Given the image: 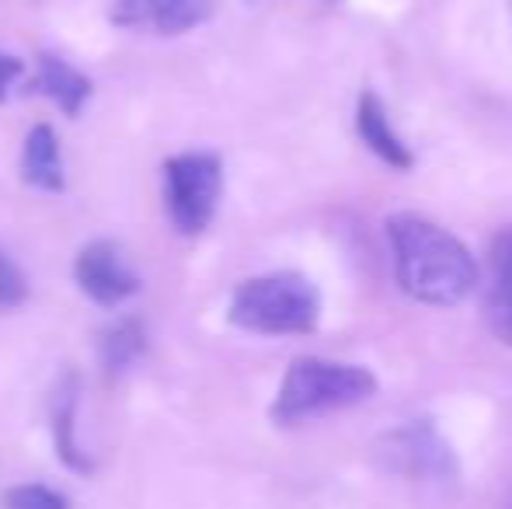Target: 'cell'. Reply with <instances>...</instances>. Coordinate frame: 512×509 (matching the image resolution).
<instances>
[{"label": "cell", "mask_w": 512, "mask_h": 509, "mask_svg": "<svg viewBox=\"0 0 512 509\" xmlns=\"http://www.w3.org/2000/svg\"><path fill=\"white\" fill-rule=\"evenodd\" d=\"M387 241L394 255V276L418 304L453 307L478 286L481 269L464 241L418 213H394L387 220Z\"/></svg>", "instance_id": "obj_1"}, {"label": "cell", "mask_w": 512, "mask_h": 509, "mask_svg": "<svg viewBox=\"0 0 512 509\" xmlns=\"http://www.w3.org/2000/svg\"><path fill=\"white\" fill-rule=\"evenodd\" d=\"M227 318L251 335H307L321 318V297L300 272H265L234 286Z\"/></svg>", "instance_id": "obj_2"}, {"label": "cell", "mask_w": 512, "mask_h": 509, "mask_svg": "<svg viewBox=\"0 0 512 509\" xmlns=\"http://www.w3.org/2000/svg\"><path fill=\"white\" fill-rule=\"evenodd\" d=\"M373 391H377V377L366 367L300 356L286 370L269 415L276 426H297V422L317 419V415L359 405Z\"/></svg>", "instance_id": "obj_3"}, {"label": "cell", "mask_w": 512, "mask_h": 509, "mask_svg": "<svg viewBox=\"0 0 512 509\" xmlns=\"http://www.w3.org/2000/svg\"><path fill=\"white\" fill-rule=\"evenodd\" d=\"M164 213L182 238H199L213 224L223 196V161L213 150H185L164 161Z\"/></svg>", "instance_id": "obj_4"}, {"label": "cell", "mask_w": 512, "mask_h": 509, "mask_svg": "<svg viewBox=\"0 0 512 509\" xmlns=\"http://www.w3.org/2000/svg\"><path fill=\"white\" fill-rule=\"evenodd\" d=\"M74 283L98 307H119L143 290V279L122 258V248L108 238L88 241L74 258Z\"/></svg>", "instance_id": "obj_5"}, {"label": "cell", "mask_w": 512, "mask_h": 509, "mask_svg": "<svg viewBox=\"0 0 512 509\" xmlns=\"http://www.w3.org/2000/svg\"><path fill=\"white\" fill-rule=\"evenodd\" d=\"M77 408H81V374L67 370L60 377V384L53 387V401H49L53 450L56 461L74 471V475H95V457H88V450H81V443H77Z\"/></svg>", "instance_id": "obj_6"}, {"label": "cell", "mask_w": 512, "mask_h": 509, "mask_svg": "<svg viewBox=\"0 0 512 509\" xmlns=\"http://www.w3.org/2000/svg\"><path fill=\"white\" fill-rule=\"evenodd\" d=\"M28 91L32 95H42L56 105L67 119H77L84 112V105L95 95V84H91L88 74H81L77 67H70L63 56L56 53H39L35 60V74L28 81Z\"/></svg>", "instance_id": "obj_7"}, {"label": "cell", "mask_w": 512, "mask_h": 509, "mask_svg": "<svg viewBox=\"0 0 512 509\" xmlns=\"http://www.w3.org/2000/svg\"><path fill=\"white\" fill-rule=\"evenodd\" d=\"M21 182L28 189H39V192H56L67 189V171H63V154H60V136L49 123H35L28 129L25 143H21Z\"/></svg>", "instance_id": "obj_8"}, {"label": "cell", "mask_w": 512, "mask_h": 509, "mask_svg": "<svg viewBox=\"0 0 512 509\" xmlns=\"http://www.w3.org/2000/svg\"><path fill=\"white\" fill-rule=\"evenodd\" d=\"M391 454L398 457L401 471H411V475L422 478H446L453 475V457L450 447L439 440V433L425 422H415V426H405L387 440Z\"/></svg>", "instance_id": "obj_9"}, {"label": "cell", "mask_w": 512, "mask_h": 509, "mask_svg": "<svg viewBox=\"0 0 512 509\" xmlns=\"http://www.w3.org/2000/svg\"><path fill=\"white\" fill-rule=\"evenodd\" d=\"M485 321L499 342L512 346V227L492 241V279L485 293Z\"/></svg>", "instance_id": "obj_10"}, {"label": "cell", "mask_w": 512, "mask_h": 509, "mask_svg": "<svg viewBox=\"0 0 512 509\" xmlns=\"http://www.w3.org/2000/svg\"><path fill=\"white\" fill-rule=\"evenodd\" d=\"M147 325L136 314H122V318L108 321L98 332V363L108 381H119L129 367L140 363V356H147Z\"/></svg>", "instance_id": "obj_11"}, {"label": "cell", "mask_w": 512, "mask_h": 509, "mask_svg": "<svg viewBox=\"0 0 512 509\" xmlns=\"http://www.w3.org/2000/svg\"><path fill=\"white\" fill-rule=\"evenodd\" d=\"M356 129L359 136H363V143L373 150V154L380 157V161H387L391 168L398 171H408L411 164H415V157H411L408 143L401 140L398 133H394L391 119H387V109L384 102H380L373 91H366L363 98H359V109H356Z\"/></svg>", "instance_id": "obj_12"}, {"label": "cell", "mask_w": 512, "mask_h": 509, "mask_svg": "<svg viewBox=\"0 0 512 509\" xmlns=\"http://www.w3.org/2000/svg\"><path fill=\"white\" fill-rule=\"evenodd\" d=\"M216 14V0H154V28L157 35H185L206 25Z\"/></svg>", "instance_id": "obj_13"}, {"label": "cell", "mask_w": 512, "mask_h": 509, "mask_svg": "<svg viewBox=\"0 0 512 509\" xmlns=\"http://www.w3.org/2000/svg\"><path fill=\"white\" fill-rule=\"evenodd\" d=\"M4 509H70V499L42 482H25L4 492Z\"/></svg>", "instance_id": "obj_14"}, {"label": "cell", "mask_w": 512, "mask_h": 509, "mask_svg": "<svg viewBox=\"0 0 512 509\" xmlns=\"http://www.w3.org/2000/svg\"><path fill=\"white\" fill-rule=\"evenodd\" d=\"M28 300V279L21 265L0 248V311H14Z\"/></svg>", "instance_id": "obj_15"}, {"label": "cell", "mask_w": 512, "mask_h": 509, "mask_svg": "<svg viewBox=\"0 0 512 509\" xmlns=\"http://www.w3.org/2000/svg\"><path fill=\"white\" fill-rule=\"evenodd\" d=\"M108 21L115 28H150L154 21V0H112V11H108Z\"/></svg>", "instance_id": "obj_16"}, {"label": "cell", "mask_w": 512, "mask_h": 509, "mask_svg": "<svg viewBox=\"0 0 512 509\" xmlns=\"http://www.w3.org/2000/svg\"><path fill=\"white\" fill-rule=\"evenodd\" d=\"M25 77V60L14 53H0V102L7 98V91L14 88V81Z\"/></svg>", "instance_id": "obj_17"}]
</instances>
